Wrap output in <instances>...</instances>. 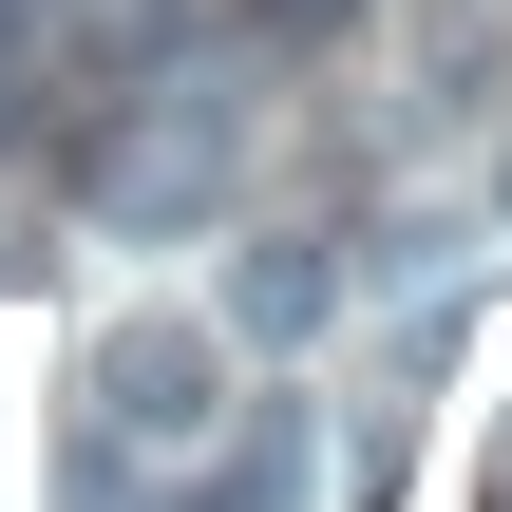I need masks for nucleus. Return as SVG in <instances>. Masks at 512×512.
I'll return each mask as SVG.
<instances>
[{
	"instance_id": "nucleus-1",
	"label": "nucleus",
	"mask_w": 512,
	"mask_h": 512,
	"mask_svg": "<svg viewBox=\"0 0 512 512\" xmlns=\"http://www.w3.org/2000/svg\"><path fill=\"white\" fill-rule=\"evenodd\" d=\"M228 418V323H171V304H133L114 342H95V437H76V494H114L133 456H190Z\"/></svg>"
},
{
	"instance_id": "nucleus-2",
	"label": "nucleus",
	"mask_w": 512,
	"mask_h": 512,
	"mask_svg": "<svg viewBox=\"0 0 512 512\" xmlns=\"http://www.w3.org/2000/svg\"><path fill=\"white\" fill-rule=\"evenodd\" d=\"M95 190H114L133 228H171V209H209V190H228V114H190V95H152V114H133V152H114Z\"/></svg>"
},
{
	"instance_id": "nucleus-3",
	"label": "nucleus",
	"mask_w": 512,
	"mask_h": 512,
	"mask_svg": "<svg viewBox=\"0 0 512 512\" xmlns=\"http://www.w3.org/2000/svg\"><path fill=\"white\" fill-rule=\"evenodd\" d=\"M323 323H342L323 228H247V266H228V342H323Z\"/></svg>"
},
{
	"instance_id": "nucleus-4",
	"label": "nucleus",
	"mask_w": 512,
	"mask_h": 512,
	"mask_svg": "<svg viewBox=\"0 0 512 512\" xmlns=\"http://www.w3.org/2000/svg\"><path fill=\"white\" fill-rule=\"evenodd\" d=\"M285 494H304V418H247L209 475H171L152 512H285Z\"/></svg>"
},
{
	"instance_id": "nucleus-5",
	"label": "nucleus",
	"mask_w": 512,
	"mask_h": 512,
	"mask_svg": "<svg viewBox=\"0 0 512 512\" xmlns=\"http://www.w3.org/2000/svg\"><path fill=\"white\" fill-rule=\"evenodd\" d=\"M475 512H512V399H494V456H475Z\"/></svg>"
},
{
	"instance_id": "nucleus-6",
	"label": "nucleus",
	"mask_w": 512,
	"mask_h": 512,
	"mask_svg": "<svg viewBox=\"0 0 512 512\" xmlns=\"http://www.w3.org/2000/svg\"><path fill=\"white\" fill-rule=\"evenodd\" d=\"M0 95H19V0H0Z\"/></svg>"
},
{
	"instance_id": "nucleus-7",
	"label": "nucleus",
	"mask_w": 512,
	"mask_h": 512,
	"mask_svg": "<svg viewBox=\"0 0 512 512\" xmlns=\"http://www.w3.org/2000/svg\"><path fill=\"white\" fill-rule=\"evenodd\" d=\"M494 209H512V152H494Z\"/></svg>"
}]
</instances>
